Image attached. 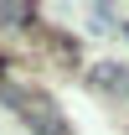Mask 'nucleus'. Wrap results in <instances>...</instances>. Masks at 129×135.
<instances>
[{
	"mask_svg": "<svg viewBox=\"0 0 129 135\" xmlns=\"http://www.w3.org/2000/svg\"><path fill=\"white\" fill-rule=\"evenodd\" d=\"M0 104H5L10 114H21V125H26L31 135H72L62 104L52 99V88L31 83V78H10V73H0Z\"/></svg>",
	"mask_w": 129,
	"mask_h": 135,
	"instance_id": "1",
	"label": "nucleus"
},
{
	"mask_svg": "<svg viewBox=\"0 0 129 135\" xmlns=\"http://www.w3.org/2000/svg\"><path fill=\"white\" fill-rule=\"evenodd\" d=\"M114 26H119V31H124V36H129V21H124V16H114Z\"/></svg>",
	"mask_w": 129,
	"mask_h": 135,
	"instance_id": "3",
	"label": "nucleus"
},
{
	"mask_svg": "<svg viewBox=\"0 0 129 135\" xmlns=\"http://www.w3.org/2000/svg\"><path fill=\"white\" fill-rule=\"evenodd\" d=\"M88 88H93L98 99H109V104H119V109H129V68L124 62H93L88 68Z\"/></svg>",
	"mask_w": 129,
	"mask_h": 135,
	"instance_id": "2",
	"label": "nucleus"
}]
</instances>
